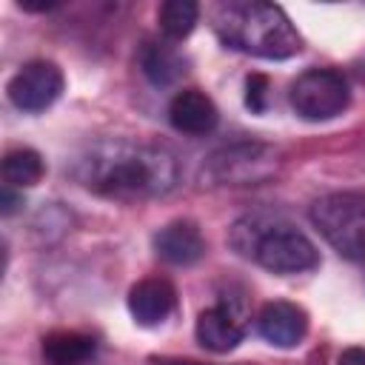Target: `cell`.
Instances as JSON below:
<instances>
[{
  "mask_svg": "<svg viewBox=\"0 0 365 365\" xmlns=\"http://www.w3.org/2000/svg\"><path fill=\"white\" fill-rule=\"evenodd\" d=\"M71 177L91 194L137 202L174 191L180 182V163L157 143L100 140L74 157Z\"/></svg>",
  "mask_w": 365,
  "mask_h": 365,
  "instance_id": "1",
  "label": "cell"
},
{
  "mask_svg": "<svg viewBox=\"0 0 365 365\" xmlns=\"http://www.w3.org/2000/svg\"><path fill=\"white\" fill-rule=\"evenodd\" d=\"M214 34L228 46L262 60H288L299 54L302 37L277 3L222 0L208 11Z\"/></svg>",
  "mask_w": 365,
  "mask_h": 365,
  "instance_id": "2",
  "label": "cell"
},
{
  "mask_svg": "<svg viewBox=\"0 0 365 365\" xmlns=\"http://www.w3.org/2000/svg\"><path fill=\"white\" fill-rule=\"evenodd\" d=\"M228 245L271 274H305L319 265L317 245L288 220L265 211L240 217L228 231Z\"/></svg>",
  "mask_w": 365,
  "mask_h": 365,
  "instance_id": "3",
  "label": "cell"
},
{
  "mask_svg": "<svg viewBox=\"0 0 365 365\" xmlns=\"http://www.w3.org/2000/svg\"><path fill=\"white\" fill-rule=\"evenodd\" d=\"M282 168V154L259 140H240L211 151L200 168V180L205 185H262L277 177Z\"/></svg>",
  "mask_w": 365,
  "mask_h": 365,
  "instance_id": "4",
  "label": "cell"
},
{
  "mask_svg": "<svg viewBox=\"0 0 365 365\" xmlns=\"http://www.w3.org/2000/svg\"><path fill=\"white\" fill-rule=\"evenodd\" d=\"M311 225L348 259H365V194L334 191L311 202Z\"/></svg>",
  "mask_w": 365,
  "mask_h": 365,
  "instance_id": "5",
  "label": "cell"
},
{
  "mask_svg": "<svg viewBox=\"0 0 365 365\" xmlns=\"http://www.w3.org/2000/svg\"><path fill=\"white\" fill-rule=\"evenodd\" d=\"M291 108L311 123L334 120L351 103V86L336 68H308L288 88Z\"/></svg>",
  "mask_w": 365,
  "mask_h": 365,
  "instance_id": "6",
  "label": "cell"
},
{
  "mask_svg": "<svg viewBox=\"0 0 365 365\" xmlns=\"http://www.w3.org/2000/svg\"><path fill=\"white\" fill-rule=\"evenodd\" d=\"M63 86H66V77L57 63L31 60L9 80L6 94H9L11 106L34 114V111H46L51 103H57V97L63 94Z\"/></svg>",
  "mask_w": 365,
  "mask_h": 365,
  "instance_id": "7",
  "label": "cell"
},
{
  "mask_svg": "<svg viewBox=\"0 0 365 365\" xmlns=\"http://www.w3.org/2000/svg\"><path fill=\"white\" fill-rule=\"evenodd\" d=\"M197 342L211 354H228L234 351L245 336V319L242 311L231 302H217L205 311H200L194 325Z\"/></svg>",
  "mask_w": 365,
  "mask_h": 365,
  "instance_id": "8",
  "label": "cell"
},
{
  "mask_svg": "<svg viewBox=\"0 0 365 365\" xmlns=\"http://www.w3.org/2000/svg\"><path fill=\"white\" fill-rule=\"evenodd\" d=\"M257 331L274 348H297L308 334V314L288 299L265 302L257 314Z\"/></svg>",
  "mask_w": 365,
  "mask_h": 365,
  "instance_id": "9",
  "label": "cell"
},
{
  "mask_svg": "<svg viewBox=\"0 0 365 365\" xmlns=\"http://www.w3.org/2000/svg\"><path fill=\"white\" fill-rule=\"evenodd\" d=\"M177 308V288L165 277H145L128 291V314L143 328L163 325Z\"/></svg>",
  "mask_w": 365,
  "mask_h": 365,
  "instance_id": "10",
  "label": "cell"
},
{
  "mask_svg": "<svg viewBox=\"0 0 365 365\" xmlns=\"http://www.w3.org/2000/svg\"><path fill=\"white\" fill-rule=\"evenodd\" d=\"M168 123L180 134L205 137V134H211L217 128L220 111H217L214 100L205 91H200V88H182L168 103Z\"/></svg>",
  "mask_w": 365,
  "mask_h": 365,
  "instance_id": "11",
  "label": "cell"
},
{
  "mask_svg": "<svg viewBox=\"0 0 365 365\" xmlns=\"http://www.w3.org/2000/svg\"><path fill=\"white\" fill-rule=\"evenodd\" d=\"M154 251L160 259H165L168 265H194L205 257L208 245H205V237L200 231L197 222L191 220H174L168 225H163L157 234H154Z\"/></svg>",
  "mask_w": 365,
  "mask_h": 365,
  "instance_id": "12",
  "label": "cell"
},
{
  "mask_svg": "<svg viewBox=\"0 0 365 365\" xmlns=\"http://www.w3.org/2000/svg\"><path fill=\"white\" fill-rule=\"evenodd\" d=\"M137 66L143 77L157 88L174 86L185 74V57L171 46V40H143L137 51Z\"/></svg>",
  "mask_w": 365,
  "mask_h": 365,
  "instance_id": "13",
  "label": "cell"
},
{
  "mask_svg": "<svg viewBox=\"0 0 365 365\" xmlns=\"http://www.w3.org/2000/svg\"><path fill=\"white\" fill-rule=\"evenodd\" d=\"M97 351L94 336L83 331H51L43 336L46 365H86Z\"/></svg>",
  "mask_w": 365,
  "mask_h": 365,
  "instance_id": "14",
  "label": "cell"
},
{
  "mask_svg": "<svg viewBox=\"0 0 365 365\" xmlns=\"http://www.w3.org/2000/svg\"><path fill=\"white\" fill-rule=\"evenodd\" d=\"M46 174V163L34 148H11L3 157V182L11 188H31L43 180Z\"/></svg>",
  "mask_w": 365,
  "mask_h": 365,
  "instance_id": "15",
  "label": "cell"
},
{
  "mask_svg": "<svg viewBox=\"0 0 365 365\" xmlns=\"http://www.w3.org/2000/svg\"><path fill=\"white\" fill-rule=\"evenodd\" d=\"M200 20V6L194 0H165L157 11V23L165 40H182L194 31Z\"/></svg>",
  "mask_w": 365,
  "mask_h": 365,
  "instance_id": "16",
  "label": "cell"
},
{
  "mask_svg": "<svg viewBox=\"0 0 365 365\" xmlns=\"http://www.w3.org/2000/svg\"><path fill=\"white\" fill-rule=\"evenodd\" d=\"M265 103H268V77L251 74L245 80V106L251 111H265Z\"/></svg>",
  "mask_w": 365,
  "mask_h": 365,
  "instance_id": "17",
  "label": "cell"
},
{
  "mask_svg": "<svg viewBox=\"0 0 365 365\" xmlns=\"http://www.w3.org/2000/svg\"><path fill=\"white\" fill-rule=\"evenodd\" d=\"M0 202H3V217H9V214H14V211L23 205V194H14V188H11V185H3Z\"/></svg>",
  "mask_w": 365,
  "mask_h": 365,
  "instance_id": "18",
  "label": "cell"
},
{
  "mask_svg": "<svg viewBox=\"0 0 365 365\" xmlns=\"http://www.w3.org/2000/svg\"><path fill=\"white\" fill-rule=\"evenodd\" d=\"M336 365H365V348H345L336 359Z\"/></svg>",
  "mask_w": 365,
  "mask_h": 365,
  "instance_id": "19",
  "label": "cell"
},
{
  "mask_svg": "<svg viewBox=\"0 0 365 365\" xmlns=\"http://www.w3.org/2000/svg\"><path fill=\"white\" fill-rule=\"evenodd\" d=\"M151 365H208V362H197V359H180V356H154Z\"/></svg>",
  "mask_w": 365,
  "mask_h": 365,
  "instance_id": "20",
  "label": "cell"
}]
</instances>
